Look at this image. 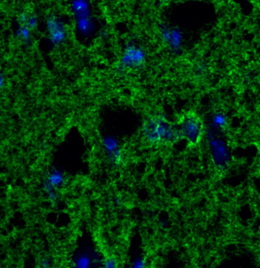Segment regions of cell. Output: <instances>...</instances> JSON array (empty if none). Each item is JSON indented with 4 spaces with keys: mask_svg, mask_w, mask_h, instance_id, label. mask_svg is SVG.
Returning a JSON list of instances; mask_svg holds the SVG:
<instances>
[{
    "mask_svg": "<svg viewBox=\"0 0 260 268\" xmlns=\"http://www.w3.org/2000/svg\"><path fill=\"white\" fill-rule=\"evenodd\" d=\"M143 134L148 142L155 146H173L183 139L178 124L162 116L147 118L143 124Z\"/></svg>",
    "mask_w": 260,
    "mask_h": 268,
    "instance_id": "obj_1",
    "label": "cell"
},
{
    "mask_svg": "<svg viewBox=\"0 0 260 268\" xmlns=\"http://www.w3.org/2000/svg\"><path fill=\"white\" fill-rule=\"evenodd\" d=\"M183 139L190 147H196L201 142L205 132V126L199 114L190 110L180 116L177 122Z\"/></svg>",
    "mask_w": 260,
    "mask_h": 268,
    "instance_id": "obj_2",
    "label": "cell"
},
{
    "mask_svg": "<svg viewBox=\"0 0 260 268\" xmlns=\"http://www.w3.org/2000/svg\"><path fill=\"white\" fill-rule=\"evenodd\" d=\"M145 62L146 52L144 48L138 44L131 43L123 50L118 66L123 72L136 70L144 66Z\"/></svg>",
    "mask_w": 260,
    "mask_h": 268,
    "instance_id": "obj_3",
    "label": "cell"
},
{
    "mask_svg": "<svg viewBox=\"0 0 260 268\" xmlns=\"http://www.w3.org/2000/svg\"><path fill=\"white\" fill-rule=\"evenodd\" d=\"M46 28L50 44L53 47H60L67 39V28L61 18L50 15L46 20Z\"/></svg>",
    "mask_w": 260,
    "mask_h": 268,
    "instance_id": "obj_4",
    "label": "cell"
},
{
    "mask_svg": "<svg viewBox=\"0 0 260 268\" xmlns=\"http://www.w3.org/2000/svg\"><path fill=\"white\" fill-rule=\"evenodd\" d=\"M70 7L75 23L85 22L93 20L89 0H70Z\"/></svg>",
    "mask_w": 260,
    "mask_h": 268,
    "instance_id": "obj_5",
    "label": "cell"
},
{
    "mask_svg": "<svg viewBox=\"0 0 260 268\" xmlns=\"http://www.w3.org/2000/svg\"><path fill=\"white\" fill-rule=\"evenodd\" d=\"M212 150H213L214 158L216 164L218 166H224L228 162V154L226 147L219 140H215L212 142Z\"/></svg>",
    "mask_w": 260,
    "mask_h": 268,
    "instance_id": "obj_6",
    "label": "cell"
},
{
    "mask_svg": "<svg viewBox=\"0 0 260 268\" xmlns=\"http://www.w3.org/2000/svg\"><path fill=\"white\" fill-rule=\"evenodd\" d=\"M31 32L32 30L25 24H19L15 30V37L21 42L24 44L28 43L31 39Z\"/></svg>",
    "mask_w": 260,
    "mask_h": 268,
    "instance_id": "obj_7",
    "label": "cell"
},
{
    "mask_svg": "<svg viewBox=\"0 0 260 268\" xmlns=\"http://www.w3.org/2000/svg\"><path fill=\"white\" fill-rule=\"evenodd\" d=\"M18 21H19V24H25L32 31H34L37 28V22H38L37 16L34 14H28L27 12L20 13Z\"/></svg>",
    "mask_w": 260,
    "mask_h": 268,
    "instance_id": "obj_8",
    "label": "cell"
},
{
    "mask_svg": "<svg viewBox=\"0 0 260 268\" xmlns=\"http://www.w3.org/2000/svg\"><path fill=\"white\" fill-rule=\"evenodd\" d=\"M227 118L223 114H215L213 118V124L215 128L224 130L227 126Z\"/></svg>",
    "mask_w": 260,
    "mask_h": 268,
    "instance_id": "obj_9",
    "label": "cell"
},
{
    "mask_svg": "<svg viewBox=\"0 0 260 268\" xmlns=\"http://www.w3.org/2000/svg\"><path fill=\"white\" fill-rule=\"evenodd\" d=\"M105 263L106 264L105 266H107V268H115V266H116L115 259L108 258L105 260Z\"/></svg>",
    "mask_w": 260,
    "mask_h": 268,
    "instance_id": "obj_10",
    "label": "cell"
}]
</instances>
